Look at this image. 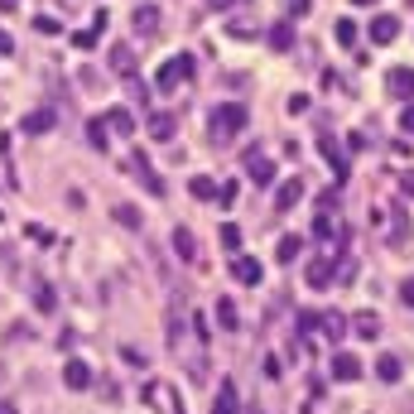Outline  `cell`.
Instances as JSON below:
<instances>
[{
    "label": "cell",
    "mask_w": 414,
    "mask_h": 414,
    "mask_svg": "<svg viewBox=\"0 0 414 414\" xmlns=\"http://www.w3.org/2000/svg\"><path fill=\"white\" fill-rule=\"evenodd\" d=\"M250 111L241 106V102H221L217 111H212V145H231V135L236 130H246Z\"/></svg>",
    "instance_id": "obj_1"
},
{
    "label": "cell",
    "mask_w": 414,
    "mask_h": 414,
    "mask_svg": "<svg viewBox=\"0 0 414 414\" xmlns=\"http://www.w3.org/2000/svg\"><path fill=\"white\" fill-rule=\"evenodd\" d=\"M188 78H193V58H188V54H173V58H164V68H159V78H154V83H159V92H173V87L188 83Z\"/></svg>",
    "instance_id": "obj_2"
},
{
    "label": "cell",
    "mask_w": 414,
    "mask_h": 414,
    "mask_svg": "<svg viewBox=\"0 0 414 414\" xmlns=\"http://www.w3.org/2000/svg\"><path fill=\"white\" fill-rule=\"evenodd\" d=\"M386 87L395 102H414V68H390L386 73Z\"/></svg>",
    "instance_id": "obj_3"
},
{
    "label": "cell",
    "mask_w": 414,
    "mask_h": 414,
    "mask_svg": "<svg viewBox=\"0 0 414 414\" xmlns=\"http://www.w3.org/2000/svg\"><path fill=\"white\" fill-rule=\"evenodd\" d=\"M58 126V116H54V106H39V111H29L25 121H20V130H25V135H49V130H54Z\"/></svg>",
    "instance_id": "obj_4"
},
{
    "label": "cell",
    "mask_w": 414,
    "mask_h": 414,
    "mask_svg": "<svg viewBox=\"0 0 414 414\" xmlns=\"http://www.w3.org/2000/svg\"><path fill=\"white\" fill-rule=\"evenodd\" d=\"M63 386L68 390H87L92 386V366L78 361V357H68V366H63Z\"/></svg>",
    "instance_id": "obj_5"
},
{
    "label": "cell",
    "mask_w": 414,
    "mask_h": 414,
    "mask_svg": "<svg viewBox=\"0 0 414 414\" xmlns=\"http://www.w3.org/2000/svg\"><path fill=\"white\" fill-rule=\"evenodd\" d=\"M332 275H337V270H332V260H328V255H318V260H308V265H304V279L313 284V289H328V284H332Z\"/></svg>",
    "instance_id": "obj_6"
},
{
    "label": "cell",
    "mask_w": 414,
    "mask_h": 414,
    "mask_svg": "<svg viewBox=\"0 0 414 414\" xmlns=\"http://www.w3.org/2000/svg\"><path fill=\"white\" fill-rule=\"evenodd\" d=\"M178 135V116L173 111H154L150 116V140H173Z\"/></svg>",
    "instance_id": "obj_7"
},
{
    "label": "cell",
    "mask_w": 414,
    "mask_h": 414,
    "mask_svg": "<svg viewBox=\"0 0 414 414\" xmlns=\"http://www.w3.org/2000/svg\"><path fill=\"white\" fill-rule=\"evenodd\" d=\"M400 39V20L395 15H376L371 20V44H395Z\"/></svg>",
    "instance_id": "obj_8"
},
{
    "label": "cell",
    "mask_w": 414,
    "mask_h": 414,
    "mask_svg": "<svg viewBox=\"0 0 414 414\" xmlns=\"http://www.w3.org/2000/svg\"><path fill=\"white\" fill-rule=\"evenodd\" d=\"M212 414H241V400H236V381H221V386H217Z\"/></svg>",
    "instance_id": "obj_9"
},
{
    "label": "cell",
    "mask_w": 414,
    "mask_h": 414,
    "mask_svg": "<svg viewBox=\"0 0 414 414\" xmlns=\"http://www.w3.org/2000/svg\"><path fill=\"white\" fill-rule=\"evenodd\" d=\"M130 20H135V34H145V39H154V34H159V10H154V5H135V15H130Z\"/></svg>",
    "instance_id": "obj_10"
},
{
    "label": "cell",
    "mask_w": 414,
    "mask_h": 414,
    "mask_svg": "<svg viewBox=\"0 0 414 414\" xmlns=\"http://www.w3.org/2000/svg\"><path fill=\"white\" fill-rule=\"evenodd\" d=\"M173 250H178V260L197 265V236L188 231V226H173Z\"/></svg>",
    "instance_id": "obj_11"
},
{
    "label": "cell",
    "mask_w": 414,
    "mask_h": 414,
    "mask_svg": "<svg viewBox=\"0 0 414 414\" xmlns=\"http://www.w3.org/2000/svg\"><path fill=\"white\" fill-rule=\"evenodd\" d=\"M231 275L241 279V284H260V279H265V270H260V260H250V255H236V260H231Z\"/></svg>",
    "instance_id": "obj_12"
},
{
    "label": "cell",
    "mask_w": 414,
    "mask_h": 414,
    "mask_svg": "<svg viewBox=\"0 0 414 414\" xmlns=\"http://www.w3.org/2000/svg\"><path fill=\"white\" fill-rule=\"evenodd\" d=\"M111 73H116V78H135V54H130V44H116V49H111Z\"/></svg>",
    "instance_id": "obj_13"
},
{
    "label": "cell",
    "mask_w": 414,
    "mask_h": 414,
    "mask_svg": "<svg viewBox=\"0 0 414 414\" xmlns=\"http://www.w3.org/2000/svg\"><path fill=\"white\" fill-rule=\"evenodd\" d=\"M246 169H250V178H255V188H270V183H275V164H270L265 154H250Z\"/></svg>",
    "instance_id": "obj_14"
},
{
    "label": "cell",
    "mask_w": 414,
    "mask_h": 414,
    "mask_svg": "<svg viewBox=\"0 0 414 414\" xmlns=\"http://www.w3.org/2000/svg\"><path fill=\"white\" fill-rule=\"evenodd\" d=\"M357 376H361V361L352 352H337L332 357V381H357Z\"/></svg>",
    "instance_id": "obj_15"
},
{
    "label": "cell",
    "mask_w": 414,
    "mask_h": 414,
    "mask_svg": "<svg viewBox=\"0 0 414 414\" xmlns=\"http://www.w3.org/2000/svg\"><path fill=\"white\" fill-rule=\"evenodd\" d=\"M299 197H304V183H299V178H289V183H279V193H275V207H279V212H289V207H294Z\"/></svg>",
    "instance_id": "obj_16"
},
{
    "label": "cell",
    "mask_w": 414,
    "mask_h": 414,
    "mask_svg": "<svg viewBox=\"0 0 414 414\" xmlns=\"http://www.w3.org/2000/svg\"><path fill=\"white\" fill-rule=\"evenodd\" d=\"M106 130H116V135H135V116L130 111H106Z\"/></svg>",
    "instance_id": "obj_17"
},
{
    "label": "cell",
    "mask_w": 414,
    "mask_h": 414,
    "mask_svg": "<svg viewBox=\"0 0 414 414\" xmlns=\"http://www.w3.org/2000/svg\"><path fill=\"white\" fill-rule=\"evenodd\" d=\"M265 39H270V49H275V54H289V49H294V25H275Z\"/></svg>",
    "instance_id": "obj_18"
},
{
    "label": "cell",
    "mask_w": 414,
    "mask_h": 414,
    "mask_svg": "<svg viewBox=\"0 0 414 414\" xmlns=\"http://www.w3.org/2000/svg\"><path fill=\"white\" fill-rule=\"evenodd\" d=\"M352 328H357V337L371 342V337H381V318H376V313H357V318H352Z\"/></svg>",
    "instance_id": "obj_19"
},
{
    "label": "cell",
    "mask_w": 414,
    "mask_h": 414,
    "mask_svg": "<svg viewBox=\"0 0 414 414\" xmlns=\"http://www.w3.org/2000/svg\"><path fill=\"white\" fill-rule=\"evenodd\" d=\"M318 323H323V337H328V342H337V337L347 332V318H342V313H323Z\"/></svg>",
    "instance_id": "obj_20"
},
{
    "label": "cell",
    "mask_w": 414,
    "mask_h": 414,
    "mask_svg": "<svg viewBox=\"0 0 414 414\" xmlns=\"http://www.w3.org/2000/svg\"><path fill=\"white\" fill-rule=\"evenodd\" d=\"M87 145H92V150H106V145H111V140H106V121H97V116L87 121Z\"/></svg>",
    "instance_id": "obj_21"
},
{
    "label": "cell",
    "mask_w": 414,
    "mask_h": 414,
    "mask_svg": "<svg viewBox=\"0 0 414 414\" xmlns=\"http://www.w3.org/2000/svg\"><path fill=\"white\" fill-rule=\"evenodd\" d=\"M376 376H381L386 386H395V381H400V357H381L376 361Z\"/></svg>",
    "instance_id": "obj_22"
},
{
    "label": "cell",
    "mask_w": 414,
    "mask_h": 414,
    "mask_svg": "<svg viewBox=\"0 0 414 414\" xmlns=\"http://www.w3.org/2000/svg\"><path fill=\"white\" fill-rule=\"evenodd\" d=\"M294 255H304V241H299V236H279V260L294 265Z\"/></svg>",
    "instance_id": "obj_23"
},
{
    "label": "cell",
    "mask_w": 414,
    "mask_h": 414,
    "mask_svg": "<svg viewBox=\"0 0 414 414\" xmlns=\"http://www.w3.org/2000/svg\"><path fill=\"white\" fill-rule=\"evenodd\" d=\"M54 289H49V284H44V279H39V284H34V308H39V313H54Z\"/></svg>",
    "instance_id": "obj_24"
},
{
    "label": "cell",
    "mask_w": 414,
    "mask_h": 414,
    "mask_svg": "<svg viewBox=\"0 0 414 414\" xmlns=\"http://www.w3.org/2000/svg\"><path fill=\"white\" fill-rule=\"evenodd\" d=\"M188 193H193L197 202H212V197H217V183H212V178H193V183H188Z\"/></svg>",
    "instance_id": "obj_25"
},
{
    "label": "cell",
    "mask_w": 414,
    "mask_h": 414,
    "mask_svg": "<svg viewBox=\"0 0 414 414\" xmlns=\"http://www.w3.org/2000/svg\"><path fill=\"white\" fill-rule=\"evenodd\" d=\"M217 323L226 332H236V304H231V299H217Z\"/></svg>",
    "instance_id": "obj_26"
},
{
    "label": "cell",
    "mask_w": 414,
    "mask_h": 414,
    "mask_svg": "<svg viewBox=\"0 0 414 414\" xmlns=\"http://www.w3.org/2000/svg\"><path fill=\"white\" fill-rule=\"evenodd\" d=\"M332 34H337V44H342V49H352V44H357V20H337Z\"/></svg>",
    "instance_id": "obj_27"
},
{
    "label": "cell",
    "mask_w": 414,
    "mask_h": 414,
    "mask_svg": "<svg viewBox=\"0 0 414 414\" xmlns=\"http://www.w3.org/2000/svg\"><path fill=\"white\" fill-rule=\"evenodd\" d=\"M116 221H121L126 231H135V226H140V212L130 207V202H121V207H116Z\"/></svg>",
    "instance_id": "obj_28"
},
{
    "label": "cell",
    "mask_w": 414,
    "mask_h": 414,
    "mask_svg": "<svg viewBox=\"0 0 414 414\" xmlns=\"http://www.w3.org/2000/svg\"><path fill=\"white\" fill-rule=\"evenodd\" d=\"M221 246H226V250H236V246H241V231H236V226H231V221H226V226H221Z\"/></svg>",
    "instance_id": "obj_29"
},
{
    "label": "cell",
    "mask_w": 414,
    "mask_h": 414,
    "mask_svg": "<svg viewBox=\"0 0 414 414\" xmlns=\"http://www.w3.org/2000/svg\"><path fill=\"white\" fill-rule=\"evenodd\" d=\"M313 236H318V241H332L337 231H332V221H328V217H318V221H313Z\"/></svg>",
    "instance_id": "obj_30"
},
{
    "label": "cell",
    "mask_w": 414,
    "mask_h": 414,
    "mask_svg": "<svg viewBox=\"0 0 414 414\" xmlns=\"http://www.w3.org/2000/svg\"><path fill=\"white\" fill-rule=\"evenodd\" d=\"M34 25H39V34H58V29H63V25H58V20H54V15H39Z\"/></svg>",
    "instance_id": "obj_31"
},
{
    "label": "cell",
    "mask_w": 414,
    "mask_h": 414,
    "mask_svg": "<svg viewBox=\"0 0 414 414\" xmlns=\"http://www.w3.org/2000/svg\"><path fill=\"white\" fill-rule=\"evenodd\" d=\"M73 44H78V49H92V44H97V29H83V34H73Z\"/></svg>",
    "instance_id": "obj_32"
},
{
    "label": "cell",
    "mask_w": 414,
    "mask_h": 414,
    "mask_svg": "<svg viewBox=\"0 0 414 414\" xmlns=\"http://www.w3.org/2000/svg\"><path fill=\"white\" fill-rule=\"evenodd\" d=\"M308 111V97H289V116H304Z\"/></svg>",
    "instance_id": "obj_33"
},
{
    "label": "cell",
    "mask_w": 414,
    "mask_h": 414,
    "mask_svg": "<svg viewBox=\"0 0 414 414\" xmlns=\"http://www.w3.org/2000/svg\"><path fill=\"white\" fill-rule=\"evenodd\" d=\"M400 304L414 308V279H405V284H400Z\"/></svg>",
    "instance_id": "obj_34"
},
{
    "label": "cell",
    "mask_w": 414,
    "mask_h": 414,
    "mask_svg": "<svg viewBox=\"0 0 414 414\" xmlns=\"http://www.w3.org/2000/svg\"><path fill=\"white\" fill-rule=\"evenodd\" d=\"M400 130H414V102L405 111H400Z\"/></svg>",
    "instance_id": "obj_35"
},
{
    "label": "cell",
    "mask_w": 414,
    "mask_h": 414,
    "mask_svg": "<svg viewBox=\"0 0 414 414\" xmlns=\"http://www.w3.org/2000/svg\"><path fill=\"white\" fill-rule=\"evenodd\" d=\"M284 5H289V15H308V5H313V0H284Z\"/></svg>",
    "instance_id": "obj_36"
},
{
    "label": "cell",
    "mask_w": 414,
    "mask_h": 414,
    "mask_svg": "<svg viewBox=\"0 0 414 414\" xmlns=\"http://www.w3.org/2000/svg\"><path fill=\"white\" fill-rule=\"evenodd\" d=\"M207 5H212V10H231L236 0H207Z\"/></svg>",
    "instance_id": "obj_37"
},
{
    "label": "cell",
    "mask_w": 414,
    "mask_h": 414,
    "mask_svg": "<svg viewBox=\"0 0 414 414\" xmlns=\"http://www.w3.org/2000/svg\"><path fill=\"white\" fill-rule=\"evenodd\" d=\"M400 188H405V193H414V173H405V178H400Z\"/></svg>",
    "instance_id": "obj_38"
},
{
    "label": "cell",
    "mask_w": 414,
    "mask_h": 414,
    "mask_svg": "<svg viewBox=\"0 0 414 414\" xmlns=\"http://www.w3.org/2000/svg\"><path fill=\"white\" fill-rule=\"evenodd\" d=\"M0 54H10V34L5 29H0Z\"/></svg>",
    "instance_id": "obj_39"
},
{
    "label": "cell",
    "mask_w": 414,
    "mask_h": 414,
    "mask_svg": "<svg viewBox=\"0 0 414 414\" xmlns=\"http://www.w3.org/2000/svg\"><path fill=\"white\" fill-rule=\"evenodd\" d=\"M0 414H20V410H15V405H10V400H0Z\"/></svg>",
    "instance_id": "obj_40"
},
{
    "label": "cell",
    "mask_w": 414,
    "mask_h": 414,
    "mask_svg": "<svg viewBox=\"0 0 414 414\" xmlns=\"http://www.w3.org/2000/svg\"><path fill=\"white\" fill-rule=\"evenodd\" d=\"M0 10H15V0H0Z\"/></svg>",
    "instance_id": "obj_41"
},
{
    "label": "cell",
    "mask_w": 414,
    "mask_h": 414,
    "mask_svg": "<svg viewBox=\"0 0 414 414\" xmlns=\"http://www.w3.org/2000/svg\"><path fill=\"white\" fill-rule=\"evenodd\" d=\"M352 5H376V0H352Z\"/></svg>",
    "instance_id": "obj_42"
},
{
    "label": "cell",
    "mask_w": 414,
    "mask_h": 414,
    "mask_svg": "<svg viewBox=\"0 0 414 414\" xmlns=\"http://www.w3.org/2000/svg\"><path fill=\"white\" fill-rule=\"evenodd\" d=\"M410 5H414V0H410Z\"/></svg>",
    "instance_id": "obj_43"
}]
</instances>
